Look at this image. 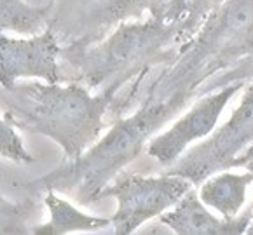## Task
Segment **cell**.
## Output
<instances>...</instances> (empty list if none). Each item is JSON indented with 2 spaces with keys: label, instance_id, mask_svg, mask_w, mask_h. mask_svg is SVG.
I'll list each match as a JSON object with an SVG mask.
<instances>
[{
  "label": "cell",
  "instance_id": "obj_14",
  "mask_svg": "<svg viewBox=\"0 0 253 235\" xmlns=\"http://www.w3.org/2000/svg\"><path fill=\"white\" fill-rule=\"evenodd\" d=\"M253 161V145L252 146H248V148L245 150V152L241 153V155L238 157L234 161V168H245L248 162H252Z\"/></svg>",
  "mask_w": 253,
  "mask_h": 235
},
{
  "label": "cell",
  "instance_id": "obj_2",
  "mask_svg": "<svg viewBox=\"0 0 253 235\" xmlns=\"http://www.w3.org/2000/svg\"><path fill=\"white\" fill-rule=\"evenodd\" d=\"M182 44L178 28L154 12L145 19L121 23L98 40L68 42L61 49V65L70 70L72 80L94 89L117 80L127 82L168 63Z\"/></svg>",
  "mask_w": 253,
  "mask_h": 235
},
{
  "label": "cell",
  "instance_id": "obj_6",
  "mask_svg": "<svg viewBox=\"0 0 253 235\" xmlns=\"http://www.w3.org/2000/svg\"><path fill=\"white\" fill-rule=\"evenodd\" d=\"M60 37L49 26L39 35L9 37L0 35V82L11 87L23 80L65 82Z\"/></svg>",
  "mask_w": 253,
  "mask_h": 235
},
{
  "label": "cell",
  "instance_id": "obj_13",
  "mask_svg": "<svg viewBox=\"0 0 253 235\" xmlns=\"http://www.w3.org/2000/svg\"><path fill=\"white\" fill-rule=\"evenodd\" d=\"M0 155L14 162V164H34L35 159L19 134V129L9 119L2 117L0 120Z\"/></svg>",
  "mask_w": 253,
  "mask_h": 235
},
{
  "label": "cell",
  "instance_id": "obj_8",
  "mask_svg": "<svg viewBox=\"0 0 253 235\" xmlns=\"http://www.w3.org/2000/svg\"><path fill=\"white\" fill-rule=\"evenodd\" d=\"M253 174L246 172L218 171L208 176L199 185V197L210 209L223 218H234L246 202V192L252 187Z\"/></svg>",
  "mask_w": 253,
  "mask_h": 235
},
{
  "label": "cell",
  "instance_id": "obj_3",
  "mask_svg": "<svg viewBox=\"0 0 253 235\" xmlns=\"http://www.w3.org/2000/svg\"><path fill=\"white\" fill-rule=\"evenodd\" d=\"M196 187L185 176L164 174H119L101 190L98 199H116L117 209L112 214L116 235H129L140 227L171 209L189 190Z\"/></svg>",
  "mask_w": 253,
  "mask_h": 235
},
{
  "label": "cell",
  "instance_id": "obj_15",
  "mask_svg": "<svg viewBox=\"0 0 253 235\" xmlns=\"http://www.w3.org/2000/svg\"><path fill=\"white\" fill-rule=\"evenodd\" d=\"M245 168L248 169V171H250V172H252V174H253V161H252V162H248V164H246ZM252 188H253V183H252ZM250 207L253 209V201H252V204H250Z\"/></svg>",
  "mask_w": 253,
  "mask_h": 235
},
{
  "label": "cell",
  "instance_id": "obj_7",
  "mask_svg": "<svg viewBox=\"0 0 253 235\" xmlns=\"http://www.w3.org/2000/svg\"><path fill=\"white\" fill-rule=\"evenodd\" d=\"M252 220V207L234 218H216L194 188L159 216L163 227L178 235H239L246 234Z\"/></svg>",
  "mask_w": 253,
  "mask_h": 235
},
{
  "label": "cell",
  "instance_id": "obj_10",
  "mask_svg": "<svg viewBox=\"0 0 253 235\" xmlns=\"http://www.w3.org/2000/svg\"><path fill=\"white\" fill-rule=\"evenodd\" d=\"M52 4L39 5L30 0H0L2 34L39 35L51 26Z\"/></svg>",
  "mask_w": 253,
  "mask_h": 235
},
{
  "label": "cell",
  "instance_id": "obj_1",
  "mask_svg": "<svg viewBox=\"0 0 253 235\" xmlns=\"http://www.w3.org/2000/svg\"><path fill=\"white\" fill-rule=\"evenodd\" d=\"M124 84L117 80L91 94L79 82H18L2 87V117L19 131L52 139L61 146L65 161H74L103 136L105 117Z\"/></svg>",
  "mask_w": 253,
  "mask_h": 235
},
{
  "label": "cell",
  "instance_id": "obj_4",
  "mask_svg": "<svg viewBox=\"0 0 253 235\" xmlns=\"http://www.w3.org/2000/svg\"><path fill=\"white\" fill-rule=\"evenodd\" d=\"M253 145V80L246 86L241 101L227 122L189 148L169 171L201 185L208 176L234 168V161Z\"/></svg>",
  "mask_w": 253,
  "mask_h": 235
},
{
  "label": "cell",
  "instance_id": "obj_5",
  "mask_svg": "<svg viewBox=\"0 0 253 235\" xmlns=\"http://www.w3.org/2000/svg\"><path fill=\"white\" fill-rule=\"evenodd\" d=\"M243 86L245 82H232L198 98L168 129L150 138L145 148L147 155L163 168H173L194 143L206 139L216 129L225 106Z\"/></svg>",
  "mask_w": 253,
  "mask_h": 235
},
{
  "label": "cell",
  "instance_id": "obj_12",
  "mask_svg": "<svg viewBox=\"0 0 253 235\" xmlns=\"http://www.w3.org/2000/svg\"><path fill=\"white\" fill-rule=\"evenodd\" d=\"M39 211L37 199L12 202L2 197V234H32L30 220Z\"/></svg>",
  "mask_w": 253,
  "mask_h": 235
},
{
  "label": "cell",
  "instance_id": "obj_9",
  "mask_svg": "<svg viewBox=\"0 0 253 235\" xmlns=\"http://www.w3.org/2000/svg\"><path fill=\"white\" fill-rule=\"evenodd\" d=\"M44 204L49 211V220L42 225H34L32 234L37 235H63L70 232H94L112 227V218L91 216L82 213L58 192L49 190L44 195Z\"/></svg>",
  "mask_w": 253,
  "mask_h": 235
},
{
  "label": "cell",
  "instance_id": "obj_16",
  "mask_svg": "<svg viewBox=\"0 0 253 235\" xmlns=\"http://www.w3.org/2000/svg\"><path fill=\"white\" fill-rule=\"evenodd\" d=\"M34 4H39V5H45V4H52V0H30Z\"/></svg>",
  "mask_w": 253,
  "mask_h": 235
},
{
  "label": "cell",
  "instance_id": "obj_11",
  "mask_svg": "<svg viewBox=\"0 0 253 235\" xmlns=\"http://www.w3.org/2000/svg\"><path fill=\"white\" fill-rule=\"evenodd\" d=\"M225 2L227 0H168L156 14L169 25H175L185 42L201 28L210 14Z\"/></svg>",
  "mask_w": 253,
  "mask_h": 235
},
{
  "label": "cell",
  "instance_id": "obj_17",
  "mask_svg": "<svg viewBox=\"0 0 253 235\" xmlns=\"http://www.w3.org/2000/svg\"><path fill=\"white\" fill-rule=\"evenodd\" d=\"M246 234L253 235V220H252V223H250V227H248V230H246Z\"/></svg>",
  "mask_w": 253,
  "mask_h": 235
}]
</instances>
